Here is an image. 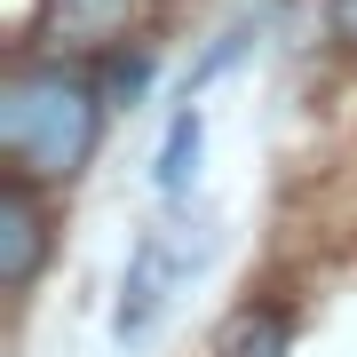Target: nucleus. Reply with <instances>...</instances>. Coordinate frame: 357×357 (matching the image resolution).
<instances>
[{
  "instance_id": "obj_2",
  "label": "nucleus",
  "mask_w": 357,
  "mask_h": 357,
  "mask_svg": "<svg viewBox=\"0 0 357 357\" xmlns=\"http://www.w3.org/2000/svg\"><path fill=\"white\" fill-rule=\"evenodd\" d=\"M199 262H206V238H199V246H183L175 230H143V238H135L128 270H119V310H112L119 349L151 342V333L167 326V310H175V294H183V278H191Z\"/></svg>"
},
{
  "instance_id": "obj_6",
  "label": "nucleus",
  "mask_w": 357,
  "mask_h": 357,
  "mask_svg": "<svg viewBox=\"0 0 357 357\" xmlns=\"http://www.w3.org/2000/svg\"><path fill=\"white\" fill-rule=\"evenodd\" d=\"M151 48H112L103 56V103H112V112H135L143 103V88H151Z\"/></svg>"
},
{
  "instance_id": "obj_7",
  "label": "nucleus",
  "mask_w": 357,
  "mask_h": 357,
  "mask_svg": "<svg viewBox=\"0 0 357 357\" xmlns=\"http://www.w3.org/2000/svg\"><path fill=\"white\" fill-rule=\"evenodd\" d=\"M48 8H56V24L72 40H103V32L128 24V0H48Z\"/></svg>"
},
{
  "instance_id": "obj_5",
  "label": "nucleus",
  "mask_w": 357,
  "mask_h": 357,
  "mask_svg": "<svg viewBox=\"0 0 357 357\" xmlns=\"http://www.w3.org/2000/svg\"><path fill=\"white\" fill-rule=\"evenodd\" d=\"M286 342H294L286 310H238L222 333V357H286Z\"/></svg>"
},
{
  "instance_id": "obj_3",
  "label": "nucleus",
  "mask_w": 357,
  "mask_h": 357,
  "mask_svg": "<svg viewBox=\"0 0 357 357\" xmlns=\"http://www.w3.org/2000/svg\"><path fill=\"white\" fill-rule=\"evenodd\" d=\"M48 262V215L32 199V175H8L0 183V286L24 294Z\"/></svg>"
},
{
  "instance_id": "obj_1",
  "label": "nucleus",
  "mask_w": 357,
  "mask_h": 357,
  "mask_svg": "<svg viewBox=\"0 0 357 357\" xmlns=\"http://www.w3.org/2000/svg\"><path fill=\"white\" fill-rule=\"evenodd\" d=\"M103 79L72 64H16L0 88V151L32 183H72L103 143Z\"/></svg>"
},
{
  "instance_id": "obj_4",
  "label": "nucleus",
  "mask_w": 357,
  "mask_h": 357,
  "mask_svg": "<svg viewBox=\"0 0 357 357\" xmlns=\"http://www.w3.org/2000/svg\"><path fill=\"white\" fill-rule=\"evenodd\" d=\"M199 151H206V119H199V103H183L175 128H167V143H159V199H191Z\"/></svg>"
},
{
  "instance_id": "obj_8",
  "label": "nucleus",
  "mask_w": 357,
  "mask_h": 357,
  "mask_svg": "<svg viewBox=\"0 0 357 357\" xmlns=\"http://www.w3.org/2000/svg\"><path fill=\"white\" fill-rule=\"evenodd\" d=\"M246 48H255V32H246V24H230V32H215V48H206L199 64H191V79H183V103H191V96L206 88V79H215V72H230V64H238Z\"/></svg>"
}]
</instances>
